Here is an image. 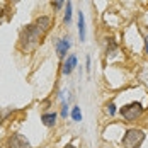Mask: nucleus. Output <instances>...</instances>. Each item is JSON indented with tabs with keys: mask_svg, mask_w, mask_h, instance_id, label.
<instances>
[{
	"mask_svg": "<svg viewBox=\"0 0 148 148\" xmlns=\"http://www.w3.org/2000/svg\"><path fill=\"white\" fill-rule=\"evenodd\" d=\"M78 34H80V41L85 39V22H84V14L78 12Z\"/></svg>",
	"mask_w": 148,
	"mask_h": 148,
	"instance_id": "obj_9",
	"label": "nucleus"
},
{
	"mask_svg": "<svg viewBox=\"0 0 148 148\" xmlns=\"http://www.w3.org/2000/svg\"><path fill=\"white\" fill-rule=\"evenodd\" d=\"M109 114H116V106L114 104H109Z\"/></svg>",
	"mask_w": 148,
	"mask_h": 148,
	"instance_id": "obj_14",
	"label": "nucleus"
},
{
	"mask_svg": "<svg viewBox=\"0 0 148 148\" xmlns=\"http://www.w3.org/2000/svg\"><path fill=\"white\" fill-rule=\"evenodd\" d=\"M72 21V3L66 2V12H65V24H70Z\"/></svg>",
	"mask_w": 148,
	"mask_h": 148,
	"instance_id": "obj_11",
	"label": "nucleus"
},
{
	"mask_svg": "<svg viewBox=\"0 0 148 148\" xmlns=\"http://www.w3.org/2000/svg\"><path fill=\"white\" fill-rule=\"evenodd\" d=\"M145 53L148 55V36L145 38Z\"/></svg>",
	"mask_w": 148,
	"mask_h": 148,
	"instance_id": "obj_16",
	"label": "nucleus"
},
{
	"mask_svg": "<svg viewBox=\"0 0 148 148\" xmlns=\"http://www.w3.org/2000/svg\"><path fill=\"white\" fill-rule=\"evenodd\" d=\"M72 118H73V121H82V112H80L78 107H73V111H72Z\"/></svg>",
	"mask_w": 148,
	"mask_h": 148,
	"instance_id": "obj_12",
	"label": "nucleus"
},
{
	"mask_svg": "<svg viewBox=\"0 0 148 148\" xmlns=\"http://www.w3.org/2000/svg\"><path fill=\"white\" fill-rule=\"evenodd\" d=\"M41 121H43V124L48 126V128H53L55 124H56V114L55 112H46L41 116Z\"/></svg>",
	"mask_w": 148,
	"mask_h": 148,
	"instance_id": "obj_7",
	"label": "nucleus"
},
{
	"mask_svg": "<svg viewBox=\"0 0 148 148\" xmlns=\"http://www.w3.org/2000/svg\"><path fill=\"white\" fill-rule=\"evenodd\" d=\"M75 65H77V58H75L73 55H70V56L66 58V61L63 63V68H61V72H63L65 75H70L72 72H73Z\"/></svg>",
	"mask_w": 148,
	"mask_h": 148,
	"instance_id": "obj_5",
	"label": "nucleus"
},
{
	"mask_svg": "<svg viewBox=\"0 0 148 148\" xmlns=\"http://www.w3.org/2000/svg\"><path fill=\"white\" fill-rule=\"evenodd\" d=\"M49 24H51L49 17H39V19L36 21V26L39 27V31H41V32H45V31L49 29Z\"/></svg>",
	"mask_w": 148,
	"mask_h": 148,
	"instance_id": "obj_8",
	"label": "nucleus"
},
{
	"mask_svg": "<svg viewBox=\"0 0 148 148\" xmlns=\"http://www.w3.org/2000/svg\"><path fill=\"white\" fill-rule=\"evenodd\" d=\"M39 36H41V31L36 24H29L26 26V29L21 32V48L22 49H29L39 41Z\"/></svg>",
	"mask_w": 148,
	"mask_h": 148,
	"instance_id": "obj_1",
	"label": "nucleus"
},
{
	"mask_svg": "<svg viewBox=\"0 0 148 148\" xmlns=\"http://www.w3.org/2000/svg\"><path fill=\"white\" fill-rule=\"evenodd\" d=\"M7 148H31V145L22 134L15 133L7 140Z\"/></svg>",
	"mask_w": 148,
	"mask_h": 148,
	"instance_id": "obj_4",
	"label": "nucleus"
},
{
	"mask_svg": "<svg viewBox=\"0 0 148 148\" xmlns=\"http://www.w3.org/2000/svg\"><path fill=\"white\" fill-rule=\"evenodd\" d=\"M10 2H12V3H19V2H21V0H10Z\"/></svg>",
	"mask_w": 148,
	"mask_h": 148,
	"instance_id": "obj_17",
	"label": "nucleus"
},
{
	"mask_svg": "<svg viewBox=\"0 0 148 148\" xmlns=\"http://www.w3.org/2000/svg\"><path fill=\"white\" fill-rule=\"evenodd\" d=\"M143 114V106L140 102H131L121 107V116L126 121H134Z\"/></svg>",
	"mask_w": 148,
	"mask_h": 148,
	"instance_id": "obj_3",
	"label": "nucleus"
},
{
	"mask_svg": "<svg viewBox=\"0 0 148 148\" xmlns=\"http://www.w3.org/2000/svg\"><path fill=\"white\" fill-rule=\"evenodd\" d=\"M68 48H70V41H66V39H58L56 41V53H58L60 58H63L66 55Z\"/></svg>",
	"mask_w": 148,
	"mask_h": 148,
	"instance_id": "obj_6",
	"label": "nucleus"
},
{
	"mask_svg": "<svg viewBox=\"0 0 148 148\" xmlns=\"http://www.w3.org/2000/svg\"><path fill=\"white\" fill-rule=\"evenodd\" d=\"M143 140H145V133L141 131V130H128L126 134H124V138H123V147L124 148H138L141 143H143Z\"/></svg>",
	"mask_w": 148,
	"mask_h": 148,
	"instance_id": "obj_2",
	"label": "nucleus"
},
{
	"mask_svg": "<svg viewBox=\"0 0 148 148\" xmlns=\"http://www.w3.org/2000/svg\"><path fill=\"white\" fill-rule=\"evenodd\" d=\"M63 2H65V0H55V3H53V5H55V9H56V10H60V9H61Z\"/></svg>",
	"mask_w": 148,
	"mask_h": 148,
	"instance_id": "obj_13",
	"label": "nucleus"
},
{
	"mask_svg": "<svg viewBox=\"0 0 148 148\" xmlns=\"http://www.w3.org/2000/svg\"><path fill=\"white\" fill-rule=\"evenodd\" d=\"M66 114H68V109H66V104L63 106V109H61V116L63 118H66Z\"/></svg>",
	"mask_w": 148,
	"mask_h": 148,
	"instance_id": "obj_15",
	"label": "nucleus"
},
{
	"mask_svg": "<svg viewBox=\"0 0 148 148\" xmlns=\"http://www.w3.org/2000/svg\"><path fill=\"white\" fill-rule=\"evenodd\" d=\"M116 49H118V45H116L114 38H107V55H109V56H111V55H114V53H116Z\"/></svg>",
	"mask_w": 148,
	"mask_h": 148,
	"instance_id": "obj_10",
	"label": "nucleus"
},
{
	"mask_svg": "<svg viewBox=\"0 0 148 148\" xmlns=\"http://www.w3.org/2000/svg\"><path fill=\"white\" fill-rule=\"evenodd\" d=\"M65 148H75V147H73V145H66Z\"/></svg>",
	"mask_w": 148,
	"mask_h": 148,
	"instance_id": "obj_18",
	"label": "nucleus"
}]
</instances>
